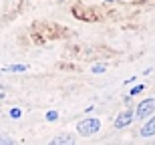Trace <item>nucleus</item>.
Wrapping results in <instances>:
<instances>
[{"instance_id": "nucleus-2", "label": "nucleus", "mask_w": 155, "mask_h": 145, "mask_svg": "<svg viewBox=\"0 0 155 145\" xmlns=\"http://www.w3.org/2000/svg\"><path fill=\"white\" fill-rule=\"evenodd\" d=\"M155 111V99H145V101H141L137 107V117L139 119H145L147 115H151Z\"/></svg>"}, {"instance_id": "nucleus-11", "label": "nucleus", "mask_w": 155, "mask_h": 145, "mask_svg": "<svg viewBox=\"0 0 155 145\" xmlns=\"http://www.w3.org/2000/svg\"><path fill=\"white\" fill-rule=\"evenodd\" d=\"M103 71H105L103 64H95V67H93V73H103Z\"/></svg>"}, {"instance_id": "nucleus-1", "label": "nucleus", "mask_w": 155, "mask_h": 145, "mask_svg": "<svg viewBox=\"0 0 155 145\" xmlns=\"http://www.w3.org/2000/svg\"><path fill=\"white\" fill-rule=\"evenodd\" d=\"M79 133L85 135V137H89V135H95L101 129V123H99V119H85V121L79 123Z\"/></svg>"}, {"instance_id": "nucleus-10", "label": "nucleus", "mask_w": 155, "mask_h": 145, "mask_svg": "<svg viewBox=\"0 0 155 145\" xmlns=\"http://www.w3.org/2000/svg\"><path fill=\"white\" fill-rule=\"evenodd\" d=\"M141 91H143V85H137V87H133V89H131V95H139Z\"/></svg>"}, {"instance_id": "nucleus-8", "label": "nucleus", "mask_w": 155, "mask_h": 145, "mask_svg": "<svg viewBox=\"0 0 155 145\" xmlns=\"http://www.w3.org/2000/svg\"><path fill=\"white\" fill-rule=\"evenodd\" d=\"M20 115H22V113H20V109H16V107H14V109H10V117H12V119H18Z\"/></svg>"}, {"instance_id": "nucleus-7", "label": "nucleus", "mask_w": 155, "mask_h": 145, "mask_svg": "<svg viewBox=\"0 0 155 145\" xmlns=\"http://www.w3.org/2000/svg\"><path fill=\"white\" fill-rule=\"evenodd\" d=\"M46 119H48V121H57L58 113H57V111H48V113H46Z\"/></svg>"}, {"instance_id": "nucleus-4", "label": "nucleus", "mask_w": 155, "mask_h": 145, "mask_svg": "<svg viewBox=\"0 0 155 145\" xmlns=\"http://www.w3.org/2000/svg\"><path fill=\"white\" fill-rule=\"evenodd\" d=\"M48 145H75V137H73V135H69V133H64V135L54 137V139H52Z\"/></svg>"}, {"instance_id": "nucleus-3", "label": "nucleus", "mask_w": 155, "mask_h": 145, "mask_svg": "<svg viewBox=\"0 0 155 145\" xmlns=\"http://www.w3.org/2000/svg\"><path fill=\"white\" fill-rule=\"evenodd\" d=\"M133 111H123V113H119V117L115 119V127L117 129H123V127H127V125H131V121H133Z\"/></svg>"}, {"instance_id": "nucleus-6", "label": "nucleus", "mask_w": 155, "mask_h": 145, "mask_svg": "<svg viewBox=\"0 0 155 145\" xmlns=\"http://www.w3.org/2000/svg\"><path fill=\"white\" fill-rule=\"evenodd\" d=\"M0 145H16L10 137H6V135H0Z\"/></svg>"}, {"instance_id": "nucleus-5", "label": "nucleus", "mask_w": 155, "mask_h": 145, "mask_svg": "<svg viewBox=\"0 0 155 145\" xmlns=\"http://www.w3.org/2000/svg\"><path fill=\"white\" fill-rule=\"evenodd\" d=\"M141 135H143V137H151V135H155V117H153V119H149V121L143 125Z\"/></svg>"}, {"instance_id": "nucleus-9", "label": "nucleus", "mask_w": 155, "mask_h": 145, "mask_svg": "<svg viewBox=\"0 0 155 145\" xmlns=\"http://www.w3.org/2000/svg\"><path fill=\"white\" fill-rule=\"evenodd\" d=\"M8 71H26V64H16V67H8Z\"/></svg>"}]
</instances>
